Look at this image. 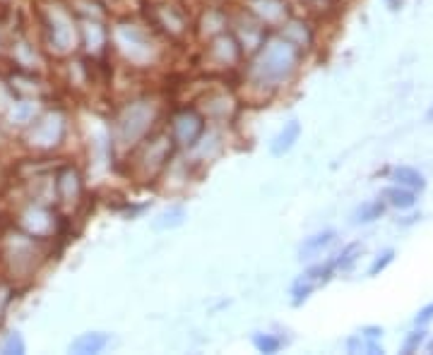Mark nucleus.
Masks as SVG:
<instances>
[{
    "label": "nucleus",
    "instance_id": "20e7f679",
    "mask_svg": "<svg viewBox=\"0 0 433 355\" xmlns=\"http://www.w3.org/2000/svg\"><path fill=\"white\" fill-rule=\"evenodd\" d=\"M392 180L402 187H409V190H424L426 187V180L424 175L419 173L417 168H409V166H399L392 170Z\"/></svg>",
    "mask_w": 433,
    "mask_h": 355
},
{
    "label": "nucleus",
    "instance_id": "9d476101",
    "mask_svg": "<svg viewBox=\"0 0 433 355\" xmlns=\"http://www.w3.org/2000/svg\"><path fill=\"white\" fill-rule=\"evenodd\" d=\"M424 339H426V331H412L409 336H407V341H404V346H402V353H414L419 346L424 344Z\"/></svg>",
    "mask_w": 433,
    "mask_h": 355
},
{
    "label": "nucleus",
    "instance_id": "4468645a",
    "mask_svg": "<svg viewBox=\"0 0 433 355\" xmlns=\"http://www.w3.org/2000/svg\"><path fill=\"white\" fill-rule=\"evenodd\" d=\"M390 5H397V3H402V0H388Z\"/></svg>",
    "mask_w": 433,
    "mask_h": 355
},
{
    "label": "nucleus",
    "instance_id": "0eeeda50",
    "mask_svg": "<svg viewBox=\"0 0 433 355\" xmlns=\"http://www.w3.org/2000/svg\"><path fill=\"white\" fill-rule=\"evenodd\" d=\"M361 247L359 242H352V245H347L342 252H339V257L334 259V269H342V272H349V269L357 264L359 254H361Z\"/></svg>",
    "mask_w": 433,
    "mask_h": 355
},
{
    "label": "nucleus",
    "instance_id": "1a4fd4ad",
    "mask_svg": "<svg viewBox=\"0 0 433 355\" xmlns=\"http://www.w3.org/2000/svg\"><path fill=\"white\" fill-rule=\"evenodd\" d=\"M392 259H395V249H385V252L378 254V259L371 264L369 274H371V276H378L380 272H383V269H388V264H390Z\"/></svg>",
    "mask_w": 433,
    "mask_h": 355
},
{
    "label": "nucleus",
    "instance_id": "423d86ee",
    "mask_svg": "<svg viewBox=\"0 0 433 355\" xmlns=\"http://www.w3.org/2000/svg\"><path fill=\"white\" fill-rule=\"evenodd\" d=\"M385 214V205L383 202H366V205H361L357 212L352 214V223H371V221H376V219H380V216Z\"/></svg>",
    "mask_w": 433,
    "mask_h": 355
},
{
    "label": "nucleus",
    "instance_id": "f257e3e1",
    "mask_svg": "<svg viewBox=\"0 0 433 355\" xmlns=\"http://www.w3.org/2000/svg\"><path fill=\"white\" fill-rule=\"evenodd\" d=\"M299 135H301V125H299V120H292L289 125H284V130H282V133L274 137V142H272V154H274V156L287 154V151L294 147V142L299 140Z\"/></svg>",
    "mask_w": 433,
    "mask_h": 355
},
{
    "label": "nucleus",
    "instance_id": "ddd939ff",
    "mask_svg": "<svg viewBox=\"0 0 433 355\" xmlns=\"http://www.w3.org/2000/svg\"><path fill=\"white\" fill-rule=\"evenodd\" d=\"M361 336L369 339V341H376V339L383 336V329H380V326H366V329H361Z\"/></svg>",
    "mask_w": 433,
    "mask_h": 355
},
{
    "label": "nucleus",
    "instance_id": "39448f33",
    "mask_svg": "<svg viewBox=\"0 0 433 355\" xmlns=\"http://www.w3.org/2000/svg\"><path fill=\"white\" fill-rule=\"evenodd\" d=\"M106 344H109V336H104V334H84V336L77 339L70 348L75 353H99Z\"/></svg>",
    "mask_w": 433,
    "mask_h": 355
},
{
    "label": "nucleus",
    "instance_id": "7ed1b4c3",
    "mask_svg": "<svg viewBox=\"0 0 433 355\" xmlns=\"http://www.w3.org/2000/svg\"><path fill=\"white\" fill-rule=\"evenodd\" d=\"M383 200L388 202L390 207L412 209V207H414V202H417V197H414V190L402 187V185H395V187L383 190Z\"/></svg>",
    "mask_w": 433,
    "mask_h": 355
},
{
    "label": "nucleus",
    "instance_id": "6e6552de",
    "mask_svg": "<svg viewBox=\"0 0 433 355\" xmlns=\"http://www.w3.org/2000/svg\"><path fill=\"white\" fill-rule=\"evenodd\" d=\"M253 344L260 353H277L282 348V339L272 336V334H255Z\"/></svg>",
    "mask_w": 433,
    "mask_h": 355
},
{
    "label": "nucleus",
    "instance_id": "f8f14e48",
    "mask_svg": "<svg viewBox=\"0 0 433 355\" xmlns=\"http://www.w3.org/2000/svg\"><path fill=\"white\" fill-rule=\"evenodd\" d=\"M431 319H433V302H431V305H426L424 310H419V314L414 317V321H417V326H426Z\"/></svg>",
    "mask_w": 433,
    "mask_h": 355
},
{
    "label": "nucleus",
    "instance_id": "9b49d317",
    "mask_svg": "<svg viewBox=\"0 0 433 355\" xmlns=\"http://www.w3.org/2000/svg\"><path fill=\"white\" fill-rule=\"evenodd\" d=\"M3 353H24V341L17 334H10L8 341L3 344Z\"/></svg>",
    "mask_w": 433,
    "mask_h": 355
},
{
    "label": "nucleus",
    "instance_id": "f03ea898",
    "mask_svg": "<svg viewBox=\"0 0 433 355\" xmlns=\"http://www.w3.org/2000/svg\"><path fill=\"white\" fill-rule=\"evenodd\" d=\"M332 240H334V231H323V233H316V235H311V238H306L299 247L301 259H308V257H313V254H318L320 249L332 245Z\"/></svg>",
    "mask_w": 433,
    "mask_h": 355
}]
</instances>
